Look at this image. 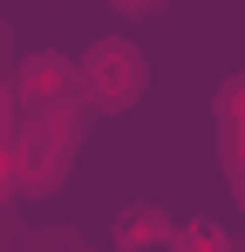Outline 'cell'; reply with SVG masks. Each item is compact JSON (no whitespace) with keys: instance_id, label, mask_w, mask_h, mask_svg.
Returning a JSON list of instances; mask_svg holds the SVG:
<instances>
[{"instance_id":"cell-1","label":"cell","mask_w":245,"mask_h":252,"mask_svg":"<svg viewBox=\"0 0 245 252\" xmlns=\"http://www.w3.org/2000/svg\"><path fill=\"white\" fill-rule=\"evenodd\" d=\"M143 89H150V62L136 55V41H95L75 62V95L89 102V109H102V116L136 109Z\"/></svg>"},{"instance_id":"cell-2","label":"cell","mask_w":245,"mask_h":252,"mask_svg":"<svg viewBox=\"0 0 245 252\" xmlns=\"http://www.w3.org/2000/svg\"><path fill=\"white\" fill-rule=\"evenodd\" d=\"M14 102L28 109H68L75 102V62L68 55H28L14 75Z\"/></svg>"},{"instance_id":"cell-3","label":"cell","mask_w":245,"mask_h":252,"mask_svg":"<svg viewBox=\"0 0 245 252\" xmlns=\"http://www.w3.org/2000/svg\"><path fill=\"white\" fill-rule=\"evenodd\" d=\"M116 246L122 252H143V246H170V218H163L157 205H136L116 218Z\"/></svg>"},{"instance_id":"cell-4","label":"cell","mask_w":245,"mask_h":252,"mask_svg":"<svg viewBox=\"0 0 245 252\" xmlns=\"http://www.w3.org/2000/svg\"><path fill=\"white\" fill-rule=\"evenodd\" d=\"M177 252H232V246H225V232H218L211 218H198V225L177 232Z\"/></svg>"},{"instance_id":"cell-5","label":"cell","mask_w":245,"mask_h":252,"mask_svg":"<svg viewBox=\"0 0 245 252\" xmlns=\"http://www.w3.org/2000/svg\"><path fill=\"white\" fill-rule=\"evenodd\" d=\"M109 7H116V14H129V21H143V14H157L163 0H109Z\"/></svg>"},{"instance_id":"cell-6","label":"cell","mask_w":245,"mask_h":252,"mask_svg":"<svg viewBox=\"0 0 245 252\" xmlns=\"http://www.w3.org/2000/svg\"><path fill=\"white\" fill-rule=\"evenodd\" d=\"M7 123H14V89L0 82V136H7Z\"/></svg>"}]
</instances>
